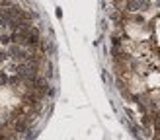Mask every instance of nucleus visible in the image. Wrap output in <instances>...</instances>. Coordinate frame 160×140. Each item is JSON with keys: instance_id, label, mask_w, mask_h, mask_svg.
Listing matches in <instances>:
<instances>
[{"instance_id": "f257e3e1", "label": "nucleus", "mask_w": 160, "mask_h": 140, "mask_svg": "<svg viewBox=\"0 0 160 140\" xmlns=\"http://www.w3.org/2000/svg\"><path fill=\"white\" fill-rule=\"evenodd\" d=\"M129 21H131V23H135V26H142V23H147V21H145V16H142V14L129 16Z\"/></svg>"}, {"instance_id": "f03ea898", "label": "nucleus", "mask_w": 160, "mask_h": 140, "mask_svg": "<svg viewBox=\"0 0 160 140\" xmlns=\"http://www.w3.org/2000/svg\"><path fill=\"white\" fill-rule=\"evenodd\" d=\"M0 43H2V45H10V43H12L10 35H0Z\"/></svg>"}, {"instance_id": "7ed1b4c3", "label": "nucleus", "mask_w": 160, "mask_h": 140, "mask_svg": "<svg viewBox=\"0 0 160 140\" xmlns=\"http://www.w3.org/2000/svg\"><path fill=\"white\" fill-rule=\"evenodd\" d=\"M154 27H156V26H154V21H147V26H145V29L148 31V33H152Z\"/></svg>"}]
</instances>
